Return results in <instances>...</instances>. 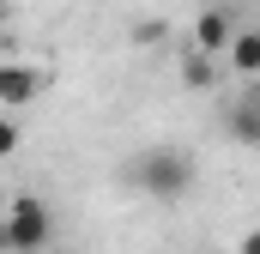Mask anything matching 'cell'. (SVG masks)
Instances as JSON below:
<instances>
[{"label":"cell","mask_w":260,"mask_h":254,"mask_svg":"<svg viewBox=\"0 0 260 254\" xmlns=\"http://www.w3.org/2000/svg\"><path fill=\"white\" fill-rule=\"evenodd\" d=\"M164 30H170L164 18H139V24H133V43H139V49H145V43H164Z\"/></svg>","instance_id":"ba28073f"},{"label":"cell","mask_w":260,"mask_h":254,"mask_svg":"<svg viewBox=\"0 0 260 254\" xmlns=\"http://www.w3.org/2000/svg\"><path fill=\"white\" fill-rule=\"evenodd\" d=\"M6 18H12V6H6V0H0V30H6Z\"/></svg>","instance_id":"8fae6325"},{"label":"cell","mask_w":260,"mask_h":254,"mask_svg":"<svg viewBox=\"0 0 260 254\" xmlns=\"http://www.w3.org/2000/svg\"><path fill=\"white\" fill-rule=\"evenodd\" d=\"M43 91H49V79L30 61H12V55L0 61V109H6V115H12V109H30Z\"/></svg>","instance_id":"3957f363"},{"label":"cell","mask_w":260,"mask_h":254,"mask_svg":"<svg viewBox=\"0 0 260 254\" xmlns=\"http://www.w3.org/2000/svg\"><path fill=\"white\" fill-rule=\"evenodd\" d=\"M230 139H242V145H260V97H254V103H242V109L230 115Z\"/></svg>","instance_id":"52a82bcc"},{"label":"cell","mask_w":260,"mask_h":254,"mask_svg":"<svg viewBox=\"0 0 260 254\" xmlns=\"http://www.w3.org/2000/svg\"><path fill=\"white\" fill-rule=\"evenodd\" d=\"M49 254H73V248H49Z\"/></svg>","instance_id":"4fadbf2b"},{"label":"cell","mask_w":260,"mask_h":254,"mask_svg":"<svg viewBox=\"0 0 260 254\" xmlns=\"http://www.w3.org/2000/svg\"><path fill=\"white\" fill-rule=\"evenodd\" d=\"M18 139H24V133H18V121L0 109V157H12V151H18Z\"/></svg>","instance_id":"9c48e42d"},{"label":"cell","mask_w":260,"mask_h":254,"mask_svg":"<svg viewBox=\"0 0 260 254\" xmlns=\"http://www.w3.org/2000/svg\"><path fill=\"white\" fill-rule=\"evenodd\" d=\"M236 254H260V224H254V230H242V242H236Z\"/></svg>","instance_id":"30bf717a"},{"label":"cell","mask_w":260,"mask_h":254,"mask_svg":"<svg viewBox=\"0 0 260 254\" xmlns=\"http://www.w3.org/2000/svg\"><path fill=\"white\" fill-rule=\"evenodd\" d=\"M182 73H188V91H212L218 85V67H212V55H200V49H188Z\"/></svg>","instance_id":"8992f818"},{"label":"cell","mask_w":260,"mask_h":254,"mask_svg":"<svg viewBox=\"0 0 260 254\" xmlns=\"http://www.w3.org/2000/svg\"><path fill=\"white\" fill-rule=\"evenodd\" d=\"M0 61H6V30H0Z\"/></svg>","instance_id":"7c38bea8"},{"label":"cell","mask_w":260,"mask_h":254,"mask_svg":"<svg viewBox=\"0 0 260 254\" xmlns=\"http://www.w3.org/2000/svg\"><path fill=\"white\" fill-rule=\"evenodd\" d=\"M224 61L236 67V79H260V30H236L230 49H224Z\"/></svg>","instance_id":"5b68a950"},{"label":"cell","mask_w":260,"mask_h":254,"mask_svg":"<svg viewBox=\"0 0 260 254\" xmlns=\"http://www.w3.org/2000/svg\"><path fill=\"white\" fill-rule=\"evenodd\" d=\"M194 157L182 151V145H151V151H139L133 157V188L139 194H151V200H188L194 194Z\"/></svg>","instance_id":"6da1fadb"},{"label":"cell","mask_w":260,"mask_h":254,"mask_svg":"<svg viewBox=\"0 0 260 254\" xmlns=\"http://www.w3.org/2000/svg\"><path fill=\"white\" fill-rule=\"evenodd\" d=\"M230 37H236V24H230L224 6H206V12L194 18V49H200V55H224Z\"/></svg>","instance_id":"277c9868"},{"label":"cell","mask_w":260,"mask_h":254,"mask_svg":"<svg viewBox=\"0 0 260 254\" xmlns=\"http://www.w3.org/2000/svg\"><path fill=\"white\" fill-rule=\"evenodd\" d=\"M55 242V212L37 200V194H18L0 218V248L6 254H49Z\"/></svg>","instance_id":"7a4b0ae2"}]
</instances>
